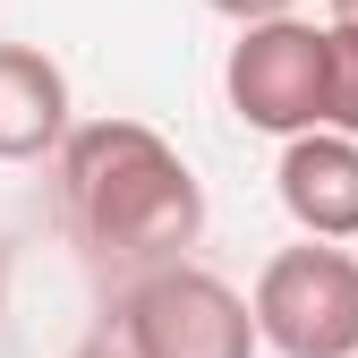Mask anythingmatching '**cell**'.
Here are the masks:
<instances>
[{
    "instance_id": "cell-1",
    "label": "cell",
    "mask_w": 358,
    "mask_h": 358,
    "mask_svg": "<svg viewBox=\"0 0 358 358\" xmlns=\"http://www.w3.org/2000/svg\"><path fill=\"white\" fill-rule=\"evenodd\" d=\"M60 222L94 273H145L205 239V188L188 154L145 120H85L52 145Z\"/></svg>"
},
{
    "instance_id": "cell-2",
    "label": "cell",
    "mask_w": 358,
    "mask_h": 358,
    "mask_svg": "<svg viewBox=\"0 0 358 358\" xmlns=\"http://www.w3.org/2000/svg\"><path fill=\"white\" fill-rule=\"evenodd\" d=\"M256 341L273 358H358V256L350 239L273 248L248 290Z\"/></svg>"
},
{
    "instance_id": "cell-3",
    "label": "cell",
    "mask_w": 358,
    "mask_h": 358,
    "mask_svg": "<svg viewBox=\"0 0 358 358\" xmlns=\"http://www.w3.org/2000/svg\"><path fill=\"white\" fill-rule=\"evenodd\" d=\"M120 333H128V350H137V358H256V350H264L248 299L222 282V273L188 264V256L128 273Z\"/></svg>"
},
{
    "instance_id": "cell-4",
    "label": "cell",
    "mask_w": 358,
    "mask_h": 358,
    "mask_svg": "<svg viewBox=\"0 0 358 358\" xmlns=\"http://www.w3.org/2000/svg\"><path fill=\"white\" fill-rule=\"evenodd\" d=\"M222 94L248 128L264 137H299L324 128V26L316 17H248L231 60H222Z\"/></svg>"
},
{
    "instance_id": "cell-5",
    "label": "cell",
    "mask_w": 358,
    "mask_h": 358,
    "mask_svg": "<svg viewBox=\"0 0 358 358\" xmlns=\"http://www.w3.org/2000/svg\"><path fill=\"white\" fill-rule=\"evenodd\" d=\"M273 196L307 239H358V137H341V128L282 137Z\"/></svg>"
},
{
    "instance_id": "cell-6",
    "label": "cell",
    "mask_w": 358,
    "mask_h": 358,
    "mask_svg": "<svg viewBox=\"0 0 358 358\" xmlns=\"http://www.w3.org/2000/svg\"><path fill=\"white\" fill-rule=\"evenodd\" d=\"M69 137V77L34 43H0V162H43Z\"/></svg>"
},
{
    "instance_id": "cell-7",
    "label": "cell",
    "mask_w": 358,
    "mask_h": 358,
    "mask_svg": "<svg viewBox=\"0 0 358 358\" xmlns=\"http://www.w3.org/2000/svg\"><path fill=\"white\" fill-rule=\"evenodd\" d=\"M324 128L358 137V26L324 17Z\"/></svg>"
},
{
    "instance_id": "cell-8",
    "label": "cell",
    "mask_w": 358,
    "mask_h": 358,
    "mask_svg": "<svg viewBox=\"0 0 358 358\" xmlns=\"http://www.w3.org/2000/svg\"><path fill=\"white\" fill-rule=\"evenodd\" d=\"M69 358H137V350H128V333H120V324H103V333H85Z\"/></svg>"
},
{
    "instance_id": "cell-9",
    "label": "cell",
    "mask_w": 358,
    "mask_h": 358,
    "mask_svg": "<svg viewBox=\"0 0 358 358\" xmlns=\"http://www.w3.org/2000/svg\"><path fill=\"white\" fill-rule=\"evenodd\" d=\"M205 9H222V17H282V9H299V0H205Z\"/></svg>"
},
{
    "instance_id": "cell-10",
    "label": "cell",
    "mask_w": 358,
    "mask_h": 358,
    "mask_svg": "<svg viewBox=\"0 0 358 358\" xmlns=\"http://www.w3.org/2000/svg\"><path fill=\"white\" fill-rule=\"evenodd\" d=\"M324 9H333V26H358V0H324Z\"/></svg>"
}]
</instances>
